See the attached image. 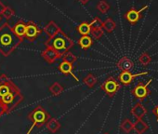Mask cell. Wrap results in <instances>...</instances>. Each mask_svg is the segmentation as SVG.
<instances>
[{"label": "cell", "instance_id": "4316f807", "mask_svg": "<svg viewBox=\"0 0 158 134\" xmlns=\"http://www.w3.org/2000/svg\"><path fill=\"white\" fill-rule=\"evenodd\" d=\"M62 59H63L64 61H67V62L72 63V64H73L77 61V57L73 53H72L70 51H67L65 54H63L62 55Z\"/></svg>", "mask_w": 158, "mask_h": 134}, {"label": "cell", "instance_id": "836d02e7", "mask_svg": "<svg viewBox=\"0 0 158 134\" xmlns=\"http://www.w3.org/2000/svg\"><path fill=\"white\" fill-rule=\"evenodd\" d=\"M78 1L80 2L81 4H83V5H86L88 2H89V1H90V0H78Z\"/></svg>", "mask_w": 158, "mask_h": 134}, {"label": "cell", "instance_id": "5bb4252c", "mask_svg": "<svg viewBox=\"0 0 158 134\" xmlns=\"http://www.w3.org/2000/svg\"><path fill=\"white\" fill-rule=\"evenodd\" d=\"M73 64L64 61H62L59 65V70L60 71V73H62L63 75H71L73 78H75L76 81H78V78L73 74Z\"/></svg>", "mask_w": 158, "mask_h": 134}, {"label": "cell", "instance_id": "2e32d148", "mask_svg": "<svg viewBox=\"0 0 158 134\" xmlns=\"http://www.w3.org/2000/svg\"><path fill=\"white\" fill-rule=\"evenodd\" d=\"M59 31H60V28L57 25V23L53 21L49 22L45 27H44V32L48 36V37H51L55 36Z\"/></svg>", "mask_w": 158, "mask_h": 134}, {"label": "cell", "instance_id": "6da1fadb", "mask_svg": "<svg viewBox=\"0 0 158 134\" xmlns=\"http://www.w3.org/2000/svg\"><path fill=\"white\" fill-rule=\"evenodd\" d=\"M13 32L12 27L9 23H4L0 27V53L4 56L10 55L23 42Z\"/></svg>", "mask_w": 158, "mask_h": 134}, {"label": "cell", "instance_id": "8992f818", "mask_svg": "<svg viewBox=\"0 0 158 134\" xmlns=\"http://www.w3.org/2000/svg\"><path fill=\"white\" fill-rule=\"evenodd\" d=\"M17 89L19 88L5 74L0 76V99Z\"/></svg>", "mask_w": 158, "mask_h": 134}, {"label": "cell", "instance_id": "30bf717a", "mask_svg": "<svg viewBox=\"0 0 158 134\" xmlns=\"http://www.w3.org/2000/svg\"><path fill=\"white\" fill-rule=\"evenodd\" d=\"M116 65L122 72H129L134 67V62L132 60H130L127 57H122L117 61Z\"/></svg>", "mask_w": 158, "mask_h": 134}, {"label": "cell", "instance_id": "ba28073f", "mask_svg": "<svg viewBox=\"0 0 158 134\" xmlns=\"http://www.w3.org/2000/svg\"><path fill=\"white\" fill-rule=\"evenodd\" d=\"M41 32L42 31L39 29L36 23H35L34 22H29L26 23V31H25L24 37L27 40L33 42L37 38V36L41 34Z\"/></svg>", "mask_w": 158, "mask_h": 134}, {"label": "cell", "instance_id": "484cf974", "mask_svg": "<svg viewBox=\"0 0 158 134\" xmlns=\"http://www.w3.org/2000/svg\"><path fill=\"white\" fill-rule=\"evenodd\" d=\"M14 14H15L14 10H13L12 8L9 7V6H5V8L3 9L2 13H1V15H2L4 18H6L7 20L11 19V18L13 17V15H14Z\"/></svg>", "mask_w": 158, "mask_h": 134}, {"label": "cell", "instance_id": "603a6c76", "mask_svg": "<svg viewBox=\"0 0 158 134\" xmlns=\"http://www.w3.org/2000/svg\"><path fill=\"white\" fill-rule=\"evenodd\" d=\"M83 82H84V84L87 85L89 89H91V88H93V87L97 84L98 79H97V77H96L93 74H89V75L83 79Z\"/></svg>", "mask_w": 158, "mask_h": 134}, {"label": "cell", "instance_id": "7a4b0ae2", "mask_svg": "<svg viewBox=\"0 0 158 134\" xmlns=\"http://www.w3.org/2000/svg\"><path fill=\"white\" fill-rule=\"evenodd\" d=\"M45 46L48 48H52L55 50L60 56H62L73 46V41L60 30L55 36L49 37L45 42Z\"/></svg>", "mask_w": 158, "mask_h": 134}, {"label": "cell", "instance_id": "8fae6325", "mask_svg": "<svg viewBox=\"0 0 158 134\" xmlns=\"http://www.w3.org/2000/svg\"><path fill=\"white\" fill-rule=\"evenodd\" d=\"M41 56L48 63H53L57 61V59L60 57L55 50H53L52 48H48L42 51Z\"/></svg>", "mask_w": 158, "mask_h": 134}, {"label": "cell", "instance_id": "d6a6232c", "mask_svg": "<svg viewBox=\"0 0 158 134\" xmlns=\"http://www.w3.org/2000/svg\"><path fill=\"white\" fill-rule=\"evenodd\" d=\"M5 8V6H4V4L1 2V1H0V21H1V13H2V10H3V9Z\"/></svg>", "mask_w": 158, "mask_h": 134}, {"label": "cell", "instance_id": "d4e9b609", "mask_svg": "<svg viewBox=\"0 0 158 134\" xmlns=\"http://www.w3.org/2000/svg\"><path fill=\"white\" fill-rule=\"evenodd\" d=\"M110 5L105 1V0H101V1L97 4V10L102 13H106L110 10Z\"/></svg>", "mask_w": 158, "mask_h": 134}, {"label": "cell", "instance_id": "1f68e13d", "mask_svg": "<svg viewBox=\"0 0 158 134\" xmlns=\"http://www.w3.org/2000/svg\"><path fill=\"white\" fill-rule=\"evenodd\" d=\"M152 114L156 115V119H157V122H158V104L152 109Z\"/></svg>", "mask_w": 158, "mask_h": 134}, {"label": "cell", "instance_id": "44dd1931", "mask_svg": "<svg viewBox=\"0 0 158 134\" xmlns=\"http://www.w3.org/2000/svg\"><path fill=\"white\" fill-rule=\"evenodd\" d=\"M115 27H116V23L111 18L106 19L102 23V30L105 31V32H107V33H112L115 29Z\"/></svg>", "mask_w": 158, "mask_h": 134}, {"label": "cell", "instance_id": "f1b7e54d", "mask_svg": "<svg viewBox=\"0 0 158 134\" xmlns=\"http://www.w3.org/2000/svg\"><path fill=\"white\" fill-rule=\"evenodd\" d=\"M102 21L99 17H95L91 23H89L91 29H97V28H102Z\"/></svg>", "mask_w": 158, "mask_h": 134}, {"label": "cell", "instance_id": "4dcf8cb0", "mask_svg": "<svg viewBox=\"0 0 158 134\" xmlns=\"http://www.w3.org/2000/svg\"><path fill=\"white\" fill-rule=\"evenodd\" d=\"M6 114V110H5V107H4V105H3V103H2V102L0 101V117H1L3 115H5Z\"/></svg>", "mask_w": 158, "mask_h": 134}, {"label": "cell", "instance_id": "9c48e42d", "mask_svg": "<svg viewBox=\"0 0 158 134\" xmlns=\"http://www.w3.org/2000/svg\"><path fill=\"white\" fill-rule=\"evenodd\" d=\"M145 9H147V7H144L142 10H136L135 9H131L129 10L126 14H125V18L126 20L130 23V24H136L139 20L141 17V11L144 10Z\"/></svg>", "mask_w": 158, "mask_h": 134}, {"label": "cell", "instance_id": "277c9868", "mask_svg": "<svg viewBox=\"0 0 158 134\" xmlns=\"http://www.w3.org/2000/svg\"><path fill=\"white\" fill-rule=\"evenodd\" d=\"M23 99H24V96L21 93L20 90L17 89L11 91L10 93L7 94L6 96L2 97L0 99V101L2 102L5 107L6 114H10L23 101Z\"/></svg>", "mask_w": 158, "mask_h": 134}, {"label": "cell", "instance_id": "52a82bcc", "mask_svg": "<svg viewBox=\"0 0 158 134\" xmlns=\"http://www.w3.org/2000/svg\"><path fill=\"white\" fill-rule=\"evenodd\" d=\"M151 79L146 83H139L131 91V93L134 95L135 98L139 99V100H143L145 99L149 94H150V90H149V85H150Z\"/></svg>", "mask_w": 158, "mask_h": 134}, {"label": "cell", "instance_id": "e0dca14e", "mask_svg": "<svg viewBox=\"0 0 158 134\" xmlns=\"http://www.w3.org/2000/svg\"><path fill=\"white\" fill-rule=\"evenodd\" d=\"M149 128L148 125L142 119H137L135 123H133V129L137 134H143Z\"/></svg>", "mask_w": 158, "mask_h": 134}, {"label": "cell", "instance_id": "3957f363", "mask_svg": "<svg viewBox=\"0 0 158 134\" xmlns=\"http://www.w3.org/2000/svg\"><path fill=\"white\" fill-rule=\"evenodd\" d=\"M28 119L32 122V126L26 134H31L35 127L41 128L43 125H46L47 122L50 119V115L43 108V106L37 105L28 114Z\"/></svg>", "mask_w": 158, "mask_h": 134}, {"label": "cell", "instance_id": "5b68a950", "mask_svg": "<svg viewBox=\"0 0 158 134\" xmlns=\"http://www.w3.org/2000/svg\"><path fill=\"white\" fill-rule=\"evenodd\" d=\"M120 88L121 86L119 82H117L116 79L113 77H109L101 86V89L111 98L114 97L117 93Z\"/></svg>", "mask_w": 158, "mask_h": 134}, {"label": "cell", "instance_id": "e575fe53", "mask_svg": "<svg viewBox=\"0 0 158 134\" xmlns=\"http://www.w3.org/2000/svg\"><path fill=\"white\" fill-rule=\"evenodd\" d=\"M103 134H109L108 132H105V133H103Z\"/></svg>", "mask_w": 158, "mask_h": 134}, {"label": "cell", "instance_id": "ac0fdd59", "mask_svg": "<svg viewBox=\"0 0 158 134\" xmlns=\"http://www.w3.org/2000/svg\"><path fill=\"white\" fill-rule=\"evenodd\" d=\"M92 44H93V40L89 36H84L78 40L79 47H80L82 49H85V50L89 49L92 46Z\"/></svg>", "mask_w": 158, "mask_h": 134}, {"label": "cell", "instance_id": "f546056e", "mask_svg": "<svg viewBox=\"0 0 158 134\" xmlns=\"http://www.w3.org/2000/svg\"><path fill=\"white\" fill-rule=\"evenodd\" d=\"M90 34L92 36L93 38L95 39H100L103 34H104V31L102 30V28H97V29H91L90 30Z\"/></svg>", "mask_w": 158, "mask_h": 134}, {"label": "cell", "instance_id": "9a60e30c", "mask_svg": "<svg viewBox=\"0 0 158 134\" xmlns=\"http://www.w3.org/2000/svg\"><path fill=\"white\" fill-rule=\"evenodd\" d=\"M12 29H13V32L15 33V35L17 36H19L20 38L23 39V37L25 36V31H26V23H24L23 20H20L12 27Z\"/></svg>", "mask_w": 158, "mask_h": 134}, {"label": "cell", "instance_id": "4fadbf2b", "mask_svg": "<svg viewBox=\"0 0 158 134\" xmlns=\"http://www.w3.org/2000/svg\"><path fill=\"white\" fill-rule=\"evenodd\" d=\"M131 115H134L137 119H141L147 113V110L144 108V106L140 103H136L132 108H131V111H130Z\"/></svg>", "mask_w": 158, "mask_h": 134}, {"label": "cell", "instance_id": "83f0119b", "mask_svg": "<svg viewBox=\"0 0 158 134\" xmlns=\"http://www.w3.org/2000/svg\"><path fill=\"white\" fill-rule=\"evenodd\" d=\"M139 62H140L141 64H143V65H148V64L151 62L152 58H151V56H150L147 52H143V53L139 57Z\"/></svg>", "mask_w": 158, "mask_h": 134}, {"label": "cell", "instance_id": "cb8c5ba5", "mask_svg": "<svg viewBox=\"0 0 158 134\" xmlns=\"http://www.w3.org/2000/svg\"><path fill=\"white\" fill-rule=\"evenodd\" d=\"M120 127H121V129H122L124 132L129 133V132L133 129V123H132L129 119L127 118V119H125V120L121 123Z\"/></svg>", "mask_w": 158, "mask_h": 134}, {"label": "cell", "instance_id": "d6986e66", "mask_svg": "<svg viewBox=\"0 0 158 134\" xmlns=\"http://www.w3.org/2000/svg\"><path fill=\"white\" fill-rule=\"evenodd\" d=\"M46 126H47L48 129L49 131H51L52 133H56L60 128V127H61V125L59 122V120L56 119V118H52V117H50V119L47 122Z\"/></svg>", "mask_w": 158, "mask_h": 134}, {"label": "cell", "instance_id": "7c38bea8", "mask_svg": "<svg viewBox=\"0 0 158 134\" xmlns=\"http://www.w3.org/2000/svg\"><path fill=\"white\" fill-rule=\"evenodd\" d=\"M141 75H147V73H140V74L133 75L130 72H121V74L119 75V81L123 85H129L136 77H139Z\"/></svg>", "mask_w": 158, "mask_h": 134}, {"label": "cell", "instance_id": "ffe728a7", "mask_svg": "<svg viewBox=\"0 0 158 134\" xmlns=\"http://www.w3.org/2000/svg\"><path fill=\"white\" fill-rule=\"evenodd\" d=\"M77 32L80 34L82 36H89L90 34V25H89V23H87V22H83L79 24L76 28Z\"/></svg>", "mask_w": 158, "mask_h": 134}, {"label": "cell", "instance_id": "7402d4cb", "mask_svg": "<svg viewBox=\"0 0 158 134\" xmlns=\"http://www.w3.org/2000/svg\"><path fill=\"white\" fill-rule=\"evenodd\" d=\"M49 91L52 95L54 96H59L62 93V91L64 90L63 87L59 83V82H54L50 87H49Z\"/></svg>", "mask_w": 158, "mask_h": 134}]
</instances>
